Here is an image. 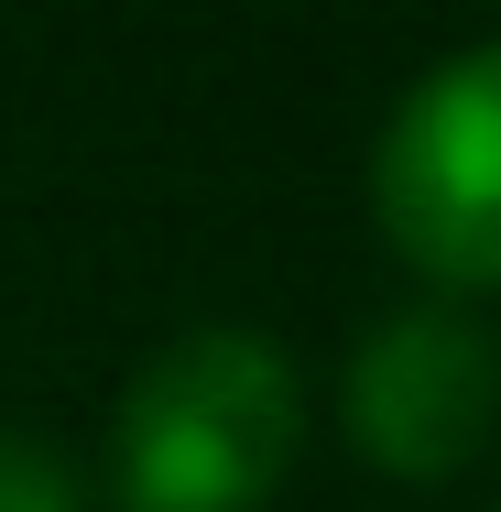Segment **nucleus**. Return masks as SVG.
I'll return each mask as SVG.
<instances>
[{"label":"nucleus","instance_id":"obj_4","mask_svg":"<svg viewBox=\"0 0 501 512\" xmlns=\"http://www.w3.org/2000/svg\"><path fill=\"white\" fill-rule=\"evenodd\" d=\"M0 512H77V469L22 425H0Z\"/></svg>","mask_w":501,"mask_h":512},{"label":"nucleus","instance_id":"obj_2","mask_svg":"<svg viewBox=\"0 0 501 512\" xmlns=\"http://www.w3.org/2000/svg\"><path fill=\"white\" fill-rule=\"evenodd\" d=\"M371 207L425 284H501V44H469L403 88L371 153Z\"/></svg>","mask_w":501,"mask_h":512},{"label":"nucleus","instance_id":"obj_3","mask_svg":"<svg viewBox=\"0 0 501 512\" xmlns=\"http://www.w3.org/2000/svg\"><path fill=\"white\" fill-rule=\"evenodd\" d=\"M349 447L393 480H458L501 425V338L458 306H403L349 349Z\"/></svg>","mask_w":501,"mask_h":512},{"label":"nucleus","instance_id":"obj_1","mask_svg":"<svg viewBox=\"0 0 501 512\" xmlns=\"http://www.w3.org/2000/svg\"><path fill=\"white\" fill-rule=\"evenodd\" d=\"M295 436V360L251 327H197L131 382L109 480H120V512H262L295 469Z\"/></svg>","mask_w":501,"mask_h":512}]
</instances>
